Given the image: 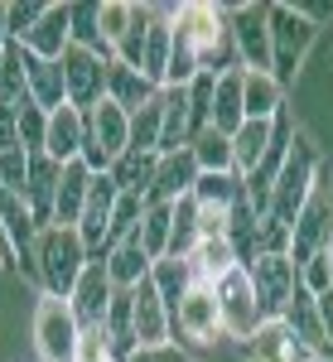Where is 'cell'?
<instances>
[{"label":"cell","mask_w":333,"mask_h":362,"mask_svg":"<svg viewBox=\"0 0 333 362\" xmlns=\"http://www.w3.org/2000/svg\"><path fill=\"white\" fill-rule=\"evenodd\" d=\"M242 73H247V68H232V73H222L218 87H213V116H208V126H213V131H222V136H237V131L247 126Z\"/></svg>","instance_id":"cell-20"},{"label":"cell","mask_w":333,"mask_h":362,"mask_svg":"<svg viewBox=\"0 0 333 362\" xmlns=\"http://www.w3.org/2000/svg\"><path fill=\"white\" fill-rule=\"evenodd\" d=\"M87 261H92V256H87L78 227L54 223V227H44L39 242H34V266H39V280H44V290H49L54 300H68V295L78 290Z\"/></svg>","instance_id":"cell-2"},{"label":"cell","mask_w":333,"mask_h":362,"mask_svg":"<svg viewBox=\"0 0 333 362\" xmlns=\"http://www.w3.org/2000/svg\"><path fill=\"white\" fill-rule=\"evenodd\" d=\"M68 44H73V25H68V5H49L44 10V20L34 25V34L25 39V49L34 58H49V63H58V58L68 54Z\"/></svg>","instance_id":"cell-24"},{"label":"cell","mask_w":333,"mask_h":362,"mask_svg":"<svg viewBox=\"0 0 333 362\" xmlns=\"http://www.w3.org/2000/svg\"><path fill=\"white\" fill-rule=\"evenodd\" d=\"M242 102H247V121H276L285 112V87L276 73H242Z\"/></svg>","instance_id":"cell-26"},{"label":"cell","mask_w":333,"mask_h":362,"mask_svg":"<svg viewBox=\"0 0 333 362\" xmlns=\"http://www.w3.org/2000/svg\"><path fill=\"white\" fill-rule=\"evenodd\" d=\"M29 54V49H25ZM25 78H29V102L39 112H58L68 107V83H63V63H49V58H25Z\"/></svg>","instance_id":"cell-21"},{"label":"cell","mask_w":333,"mask_h":362,"mask_svg":"<svg viewBox=\"0 0 333 362\" xmlns=\"http://www.w3.org/2000/svg\"><path fill=\"white\" fill-rule=\"evenodd\" d=\"M203 242V232H198V198L184 194L174 203V232H169V256L174 261H189L194 247Z\"/></svg>","instance_id":"cell-31"},{"label":"cell","mask_w":333,"mask_h":362,"mask_svg":"<svg viewBox=\"0 0 333 362\" xmlns=\"http://www.w3.org/2000/svg\"><path fill=\"white\" fill-rule=\"evenodd\" d=\"M247 276L256 285V305L266 319H280L300 290V266L290 256H256V261H247Z\"/></svg>","instance_id":"cell-11"},{"label":"cell","mask_w":333,"mask_h":362,"mask_svg":"<svg viewBox=\"0 0 333 362\" xmlns=\"http://www.w3.org/2000/svg\"><path fill=\"white\" fill-rule=\"evenodd\" d=\"M20 261V251L10 242V227H5V213H0V266H15Z\"/></svg>","instance_id":"cell-46"},{"label":"cell","mask_w":333,"mask_h":362,"mask_svg":"<svg viewBox=\"0 0 333 362\" xmlns=\"http://www.w3.org/2000/svg\"><path fill=\"white\" fill-rule=\"evenodd\" d=\"M150 266H155V261L145 256V247H140L136 232H131V237H126V242L107 256V276H111V285H116V290H136L140 280L150 276Z\"/></svg>","instance_id":"cell-28"},{"label":"cell","mask_w":333,"mask_h":362,"mask_svg":"<svg viewBox=\"0 0 333 362\" xmlns=\"http://www.w3.org/2000/svg\"><path fill=\"white\" fill-rule=\"evenodd\" d=\"M314 39H319V25L309 15H300V5H271V73L280 87L295 83Z\"/></svg>","instance_id":"cell-4"},{"label":"cell","mask_w":333,"mask_h":362,"mask_svg":"<svg viewBox=\"0 0 333 362\" xmlns=\"http://www.w3.org/2000/svg\"><path fill=\"white\" fill-rule=\"evenodd\" d=\"M198 184V160L194 150H174V155H160V169H155V184H150V203H179L184 194H194Z\"/></svg>","instance_id":"cell-18"},{"label":"cell","mask_w":333,"mask_h":362,"mask_svg":"<svg viewBox=\"0 0 333 362\" xmlns=\"http://www.w3.org/2000/svg\"><path fill=\"white\" fill-rule=\"evenodd\" d=\"M314 169H319V150L309 145V136H295V145H290V160L280 165V179L276 189H271V223L280 227H295V218H300V208H305L309 189H314Z\"/></svg>","instance_id":"cell-5"},{"label":"cell","mask_w":333,"mask_h":362,"mask_svg":"<svg viewBox=\"0 0 333 362\" xmlns=\"http://www.w3.org/2000/svg\"><path fill=\"white\" fill-rule=\"evenodd\" d=\"M194 160H198V174H237L232 169V136H222V131H198L194 136Z\"/></svg>","instance_id":"cell-33"},{"label":"cell","mask_w":333,"mask_h":362,"mask_svg":"<svg viewBox=\"0 0 333 362\" xmlns=\"http://www.w3.org/2000/svg\"><path fill=\"white\" fill-rule=\"evenodd\" d=\"M237 58L251 73H271V5H227Z\"/></svg>","instance_id":"cell-9"},{"label":"cell","mask_w":333,"mask_h":362,"mask_svg":"<svg viewBox=\"0 0 333 362\" xmlns=\"http://www.w3.org/2000/svg\"><path fill=\"white\" fill-rule=\"evenodd\" d=\"M169 54H174V5H155V20L145 34V54H140V73L155 87H165Z\"/></svg>","instance_id":"cell-19"},{"label":"cell","mask_w":333,"mask_h":362,"mask_svg":"<svg viewBox=\"0 0 333 362\" xmlns=\"http://www.w3.org/2000/svg\"><path fill=\"white\" fill-rule=\"evenodd\" d=\"M314 305H319V324H324V338L333 343V290H324V295H314Z\"/></svg>","instance_id":"cell-45"},{"label":"cell","mask_w":333,"mask_h":362,"mask_svg":"<svg viewBox=\"0 0 333 362\" xmlns=\"http://www.w3.org/2000/svg\"><path fill=\"white\" fill-rule=\"evenodd\" d=\"M111 295H116V285H111V276H107V261H87V271H83V280H78V290L68 295V305L78 314V324L92 329V324H107Z\"/></svg>","instance_id":"cell-14"},{"label":"cell","mask_w":333,"mask_h":362,"mask_svg":"<svg viewBox=\"0 0 333 362\" xmlns=\"http://www.w3.org/2000/svg\"><path fill=\"white\" fill-rule=\"evenodd\" d=\"M242 174H198V184H194V198L203 203V208H237L242 203Z\"/></svg>","instance_id":"cell-34"},{"label":"cell","mask_w":333,"mask_h":362,"mask_svg":"<svg viewBox=\"0 0 333 362\" xmlns=\"http://www.w3.org/2000/svg\"><path fill=\"white\" fill-rule=\"evenodd\" d=\"M87 116V136H83V165L92 174H107L126 150H131V116L116 102H97Z\"/></svg>","instance_id":"cell-6"},{"label":"cell","mask_w":333,"mask_h":362,"mask_svg":"<svg viewBox=\"0 0 333 362\" xmlns=\"http://www.w3.org/2000/svg\"><path fill=\"white\" fill-rule=\"evenodd\" d=\"M44 136H49V112H39L34 102L20 107V145L29 155H44Z\"/></svg>","instance_id":"cell-38"},{"label":"cell","mask_w":333,"mask_h":362,"mask_svg":"<svg viewBox=\"0 0 333 362\" xmlns=\"http://www.w3.org/2000/svg\"><path fill=\"white\" fill-rule=\"evenodd\" d=\"M169 324H174V338H189L198 348H213L222 334V314H218V295H213V285H198L179 300V309L169 314Z\"/></svg>","instance_id":"cell-12"},{"label":"cell","mask_w":333,"mask_h":362,"mask_svg":"<svg viewBox=\"0 0 333 362\" xmlns=\"http://www.w3.org/2000/svg\"><path fill=\"white\" fill-rule=\"evenodd\" d=\"M126 362H189V353L179 343H155V348H136Z\"/></svg>","instance_id":"cell-43"},{"label":"cell","mask_w":333,"mask_h":362,"mask_svg":"<svg viewBox=\"0 0 333 362\" xmlns=\"http://www.w3.org/2000/svg\"><path fill=\"white\" fill-rule=\"evenodd\" d=\"M92 169L83 160H73V165H63V179H58V203H54V223L58 227H78L87 208V194H92Z\"/></svg>","instance_id":"cell-22"},{"label":"cell","mask_w":333,"mask_h":362,"mask_svg":"<svg viewBox=\"0 0 333 362\" xmlns=\"http://www.w3.org/2000/svg\"><path fill=\"white\" fill-rule=\"evenodd\" d=\"M213 295H218V314H222V334L227 338L247 343V338L266 324V314H261V305H256V285H251L247 266L227 271V276L213 285Z\"/></svg>","instance_id":"cell-8"},{"label":"cell","mask_w":333,"mask_h":362,"mask_svg":"<svg viewBox=\"0 0 333 362\" xmlns=\"http://www.w3.org/2000/svg\"><path fill=\"white\" fill-rule=\"evenodd\" d=\"M266 150H271V121H247L237 136H232V169L251 179L256 165L266 160Z\"/></svg>","instance_id":"cell-29"},{"label":"cell","mask_w":333,"mask_h":362,"mask_svg":"<svg viewBox=\"0 0 333 362\" xmlns=\"http://www.w3.org/2000/svg\"><path fill=\"white\" fill-rule=\"evenodd\" d=\"M174 44H184V49L198 58L203 73H218V78H222V73L242 68L237 44H232L227 5H203V0L174 5Z\"/></svg>","instance_id":"cell-1"},{"label":"cell","mask_w":333,"mask_h":362,"mask_svg":"<svg viewBox=\"0 0 333 362\" xmlns=\"http://www.w3.org/2000/svg\"><path fill=\"white\" fill-rule=\"evenodd\" d=\"M160 97V87L150 83L145 73H136V68H126V63H111L107 68V102H116L126 116H136L145 102H155Z\"/></svg>","instance_id":"cell-23"},{"label":"cell","mask_w":333,"mask_h":362,"mask_svg":"<svg viewBox=\"0 0 333 362\" xmlns=\"http://www.w3.org/2000/svg\"><path fill=\"white\" fill-rule=\"evenodd\" d=\"M25 184H29V150L15 145V150H0V189L15 198H25Z\"/></svg>","instance_id":"cell-37"},{"label":"cell","mask_w":333,"mask_h":362,"mask_svg":"<svg viewBox=\"0 0 333 362\" xmlns=\"http://www.w3.org/2000/svg\"><path fill=\"white\" fill-rule=\"evenodd\" d=\"M20 145V112L0 102V150H15Z\"/></svg>","instance_id":"cell-44"},{"label":"cell","mask_w":333,"mask_h":362,"mask_svg":"<svg viewBox=\"0 0 333 362\" xmlns=\"http://www.w3.org/2000/svg\"><path fill=\"white\" fill-rule=\"evenodd\" d=\"M83 136H87V116L78 107H58V112H49L44 155L54 165H73V160H83Z\"/></svg>","instance_id":"cell-17"},{"label":"cell","mask_w":333,"mask_h":362,"mask_svg":"<svg viewBox=\"0 0 333 362\" xmlns=\"http://www.w3.org/2000/svg\"><path fill=\"white\" fill-rule=\"evenodd\" d=\"M58 179H63V165H54L49 155H29V184H25V208L34 227H54V203H58Z\"/></svg>","instance_id":"cell-15"},{"label":"cell","mask_w":333,"mask_h":362,"mask_svg":"<svg viewBox=\"0 0 333 362\" xmlns=\"http://www.w3.org/2000/svg\"><path fill=\"white\" fill-rule=\"evenodd\" d=\"M242 358L247 362H319L305 343L295 338V329H290L285 319H266V324L242 343Z\"/></svg>","instance_id":"cell-13"},{"label":"cell","mask_w":333,"mask_h":362,"mask_svg":"<svg viewBox=\"0 0 333 362\" xmlns=\"http://www.w3.org/2000/svg\"><path fill=\"white\" fill-rule=\"evenodd\" d=\"M136 343L155 348V343H174V324H169V305L160 300L155 280L145 276L136 285Z\"/></svg>","instance_id":"cell-16"},{"label":"cell","mask_w":333,"mask_h":362,"mask_svg":"<svg viewBox=\"0 0 333 362\" xmlns=\"http://www.w3.org/2000/svg\"><path fill=\"white\" fill-rule=\"evenodd\" d=\"M97 20H102V39H107L111 54H116V44L126 39V29L136 20V5L131 0H107V5H97Z\"/></svg>","instance_id":"cell-36"},{"label":"cell","mask_w":333,"mask_h":362,"mask_svg":"<svg viewBox=\"0 0 333 362\" xmlns=\"http://www.w3.org/2000/svg\"><path fill=\"white\" fill-rule=\"evenodd\" d=\"M10 44V29H5V5H0V49Z\"/></svg>","instance_id":"cell-47"},{"label":"cell","mask_w":333,"mask_h":362,"mask_svg":"<svg viewBox=\"0 0 333 362\" xmlns=\"http://www.w3.org/2000/svg\"><path fill=\"white\" fill-rule=\"evenodd\" d=\"M150 280H155L160 300L169 305V314H174V309H179V300L194 290V271H189V261H174V256L155 261V266H150Z\"/></svg>","instance_id":"cell-32"},{"label":"cell","mask_w":333,"mask_h":362,"mask_svg":"<svg viewBox=\"0 0 333 362\" xmlns=\"http://www.w3.org/2000/svg\"><path fill=\"white\" fill-rule=\"evenodd\" d=\"M78 338H83V324H78L73 305L44 295L34 309V353H39V362H78Z\"/></svg>","instance_id":"cell-7"},{"label":"cell","mask_w":333,"mask_h":362,"mask_svg":"<svg viewBox=\"0 0 333 362\" xmlns=\"http://www.w3.org/2000/svg\"><path fill=\"white\" fill-rule=\"evenodd\" d=\"M169 232H174V203H150L140 227H136V237H140V247H145L150 261H165L169 256Z\"/></svg>","instance_id":"cell-30"},{"label":"cell","mask_w":333,"mask_h":362,"mask_svg":"<svg viewBox=\"0 0 333 362\" xmlns=\"http://www.w3.org/2000/svg\"><path fill=\"white\" fill-rule=\"evenodd\" d=\"M63 63V83H68V107H78V112H92L97 102H107V68L116 58H102L92 54V49H78V44H68V54L58 58Z\"/></svg>","instance_id":"cell-10"},{"label":"cell","mask_w":333,"mask_h":362,"mask_svg":"<svg viewBox=\"0 0 333 362\" xmlns=\"http://www.w3.org/2000/svg\"><path fill=\"white\" fill-rule=\"evenodd\" d=\"M242 266V256H237V247H232V237H203L194 247V256H189V271H194L198 285H218L227 271H237Z\"/></svg>","instance_id":"cell-25"},{"label":"cell","mask_w":333,"mask_h":362,"mask_svg":"<svg viewBox=\"0 0 333 362\" xmlns=\"http://www.w3.org/2000/svg\"><path fill=\"white\" fill-rule=\"evenodd\" d=\"M155 169H160V155L155 150H126L116 165L107 169L111 184H116V194H150V184H155Z\"/></svg>","instance_id":"cell-27"},{"label":"cell","mask_w":333,"mask_h":362,"mask_svg":"<svg viewBox=\"0 0 333 362\" xmlns=\"http://www.w3.org/2000/svg\"><path fill=\"white\" fill-rule=\"evenodd\" d=\"M78 362H116V353H111V338H107V324H92V329H83V338H78Z\"/></svg>","instance_id":"cell-41"},{"label":"cell","mask_w":333,"mask_h":362,"mask_svg":"<svg viewBox=\"0 0 333 362\" xmlns=\"http://www.w3.org/2000/svg\"><path fill=\"white\" fill-rule=\"evenodd\" d=\"M198 232H203V237H227V232H232V213H227V208H203V203H198Z\"/></svg>","instance_id":"cell-42"},{"label":"cell","mask_w":333,"mask_h":362,"mask_svg":"<svg viewBox=\"0 0 333 362\" xmlns=\"http://www.w3.org/2000/svg\"><path fill=\"white\" fill-rule=\"evenodd\" d=\"M44 10H49V5H39V0H29V5H5V29H10V39L25 44L29 34H34V25L44 20Z\"/></svg>","instance_id":"cell-39"},{"label":"cell","mask_w":333,"mask_h":362,"mask_svg":"<svg viewBox=\"0 0 333 362\" xmlns=\"http://www.w3.org/2000/svg\"><path fill=\"white\" fill-rule=\"evenodd\" d=\"M329 247H333V165L319 160L314 189H309L305 208H300V218L290 227V261L305 266V261H314L319 251H329Z\"/></svg>","instance_id":"cell-3"},{"label":"cell","mask_w":333,"mask_h":362,"mask_svg":"<svg viewBox=\"0 0 333 362\" xmlns=\"http://www.w3.org/2000/svg\"><path fill=\"white\" fill-rule=\"evenodd\" d=\"M300 285H305L309 295H324V290H333V247L319 251L314 261H305V266H300Z\"/></svg>","instance_id":"cell-40"},{"label":"cell","mask_w":333,"mask_h":362,"mask_svg":"<svg viewBox=\"0 0 333 362\" xmlns=\"http://www.w3.org/2000/svg\"><path fill=\"white\" fill-rule=\"evenodd\" d=\"M160 131H165V107H160V97H155V102H145V107L131 116V145L160 155Z\"/></svg>","instance_id":"cell-35"}]
</instances>
